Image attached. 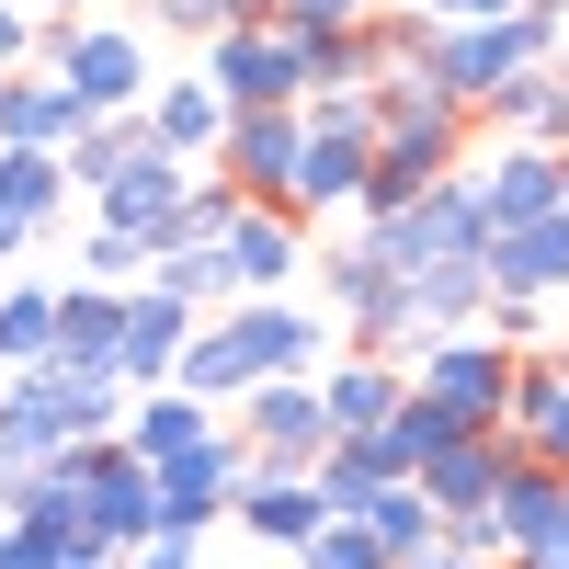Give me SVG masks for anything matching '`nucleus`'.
Returning a JSON list of instances; mask_svg holds the SVG:
<instances>
[{
    "mask_svg": "<svg viewBox=\"0 0 569 569\" xmlns=\"http://www.w3.org/2000/svg\"><path fill=\"white\" fill-rule=\"evenodd\" d=\"M433 23H501V12H525V0H421Z\"/></svg>",
    "mask_w": 569,
    "mask_h": 569,
    "instance_id": "nucleus-41",
    "label": "nucleus"
},
{
    "mask_svg": "<svg viewBox=\"0 0 569 569\" xmlns=\"http://www.w3.org/2000/svg\"><path fill=\"white\" fill-rule=\"evenodd\" d=\"M149 12H160V34H228V23H273V0H149Z\"/></svg>",
    "mask_w": 569,
    "mask_h": 569,
    "instance_id": "nucleus-33",
    "label": "nucleus"
},
{
    "mask_svg": "<svg viewBox=\"0 0 569 569\" xmlns=\"http://www.w3.org/2000/svg\"><path fill=\"white\" fill-rule=\"evenodd\" d=\"M34 69L58 80L80 114H137V103H149V80H160V69H149V34H137V23H103V12H91V23H46Z\"/></svg>",
    "mask_w": 569,
    "mask_h": 569,
    "instance_id": "nucleus-4",
    "label": "nucleus"
},
{
    "mask_svg": "<svg viewBox=\"0 0 569 569\" xmlns=\"http://www.w3.org/2000/svg\"><path fill=\"white\" fill-rule=\"evenodd\" d=\"M58 217H69V171H58V149H0V228L46 240Z\"/></svg>",
    "mask_w": 569,
    "mask_h": 569,
    "instance_id": "nucleus-27",
    "label": "nucleus"
},
{
    "mask_svg": "<svg viewBox=\"0 0 569 569\" xmlns=\"http://www.w3.org/2000/svg\"><path fill=\"white\" fill-rule=\"evenodd\" d=\"M194 319H206V308H182L171 284H126V342H114V388H126V399L171 388V365H182V342H194Z\"/></svg>",
    "mask_w": 569,
    "mask_h": 569,
    "instance_id": "nucleus-10",
    "label": "nucleus"
},
{
    "mask_svg": "<svg viewBox=\"0 0 569 569\" xmlns=\"http://www.w3.org/2000/svg\"><path fill=\"white\" fill-rule=\"evenodd\" d=\"M547 12H569V0H547Z\"/></svg>",
    "mask_w": 569,
    "mask_h": 569,
    "instance_id": "nucleus-49",
    "label": "nucleus"
},
{
    "mask_svg": "<svg viewBox=\"0 0 569 569\" xmlns=\"http://www.w3.org/2000/svg\"><path fill=\"white\" fill-rule=\"evenodd\" d=\"M0 536H12V512H0Z\"/></svg>",
    "mask_w": 569,
    "mask_h": 569,
    "instance_id": "nucleus-48",
    "label": "nucleus"
},
{
    "mask_svg": "<svg viewBox=\"0 0 569 569\" xmlns=\"http://www.w3.org/2000/svg\"><path fill=\"white\" fill-rule=\"evenodd\" d=\"M228 512H240V536H262V547H308V536L330 525V512H319V479H308V467H251Z\"/></svg>",
    "mask_w": 569,
    "mask_h": 569,
    "instance_id": "nucleus-21",
    "label": "nucleus"
},
{
    "mask_svg": "<svg viewBox=\"0 0 569 569\" xmlns=\"http://www.w3.org/2000/svg\"><path fill=\"white\" fill-rule=\"evenodd\" d=\"M410 399H433L456 433H501V399H512V353L490 330H433V342H410Z\"/></svg>",
    "mask_w": 569,
    "mask_h": 569,
    "instance_id": "nucleus-6",
    "label": "nucleus"
},
{
    "mask_svg": "<svg viewBox=\"0 0 569 569\" xmlns=\"http://www.w3.org/2000/svg\"><path fill=\"white\" fill-rule=\"evenodd\" d=\"M58 467H69V525H80V547H91V558H126V547H149V536H160L149 467H137L114 433H103V445H69Z\"/></svg>",
    "mask_w": 569,
    "mask_h": 569,
    "instance_id": "nucleus-5",
    "label": "nucleus"
},
{
    "mask_svg": "<svg viewBox=\"0 0 569 569\" xmlns=\"http://www.w3.org/2000/svg\"><path fill=\"white\" fill-rule=\"evenodd\" d=\"M558 569H569V525H558Z\"/></svg>",
    "mask_w": 569,
    "mask_h": 569,
    "instance_id": "nucleus-47",
    "label": "nucleus"
},
{
    "mask_svg": "<svg viewBox=\"0 0 569 569\" xmlns=\"http://www.w3.org/2000/svg\"><path fill=\"white\" fill-rule=\"evenodd\" d=\"M137 149H149V137H137V114H91L69 149H58V171H69V194H103V182H114Z\"/></svg>",
    "mask_w": 569,
    "mask_h": 569,
    "instance_id": "nucleus-30",
    "label": "nucleus"
},
{
    "mask_svg": "<svg viewBox=\"0 0 569 569\" xmlns=\"http://www.w3.org/2000/svg\"><path fill=\"white\" fill-rule=\"evenodd\" d=\"M46 558H58V536H34V525L0 536V569H46Z\"/></svg>",
    "mask_w": 569,
    "mask_h": 569,
    "instance_id": "nucleus-40",
    "label": "nucleus"
},
{
    "mask_svg": "<svg viewBox=\"0 0 569 569\" xmlns=\"http://www.w3.org/2000/svg\"><path fill=\"white\" fill-rule=\"evenodd\" d=\"M479 273H490V297H536V308H558V297H569V217L547 206V217H525V228H501V240L479 251Z\"/></svg>",
    "mask_w": 569,
    "mask_h": 569,
    "instance_id": "nucleus-16",
    "label": "nucleus"
},
{
    "mask_svg": "<svg viewBox=\"0 0 569 569\" xmlns=\"http://www.w3.org/2000/svg\"><path fill=\"white\" fill-rule=\"evenodd\" d=\"M376 12H421V0H376Z\"/></svg>",
    "mask_w": 569,
    "mask_h": 569,
    "instance_id": "nucleus-46",
    "label": "nucleus"
},
{
    "mask_svg": "<svg viewBox=\"0 0 569 569\" xmlns=\"http://www.w3.org/2000/svg\"><path fill=\"white\" fill-rule=\"evenodd\" d=\"M284 46H297V91H308V103H330V91H376L365 23H284Z\"/></svg>",
    "mask_w": 569,
    "mask_h": 569,
    "instance_id": "nucleus-24",
    "label": "nucleus"
},
{
    "mask_svg": "<svg viewBox=\"0 0 569 569\" xmlns=\"http://www.w3.org/2000/svg\"><path fill=\"white\" fill-rule=\"evenodd\" d=\"M46 569H114V558H91V547H58V558H46Z\"/></svg>",
    "mask_w": 569,
    "mask_h": 569,
    "instance_id": "nucleus-43",
    "label": "nucleus"
},
{
    "mask_svg": "<svg viewBox=\"0 0 569 569\" xmlns=\"http://www.w3.org/2000/svg\"><path fill=\"white\" fill-rule=\"evenodd\" d=\"M194 80L217 91L228 114H297V103H308V91H297V46H284V23H228V34H206Z\"/></svg>",
    "mask_w": 569,
    "mask_h": 569,
    "instance_id": "nucleus-7",
    "label": "nucleus"
},
{
    "mask_svg": "<svg viewBox=\"0 0 569 569\" xmlns=\"http://www.w3.org/2000/svg\"><path fill=\"white\" fill-rule=\"evenodd\" d=\"M217 126H228V103L182 69V80H149V103H137V137H149L160 160H182V171H206L217 160Z\"/></svg>",
    "mask_w": 569,
    "mask_h": 569,
    "instance_id": "nucleus-17",
    "label": "nucleus"
},
{
    "mask_svg": "<svg viewBox=\"0 0 569 569\" xmlns=\"http://www.w3.org/2000/svg\"><path fill=\"white\" fill-rule=\"evenodd\" d=\"M501 467H512V445H501V433H456L445 456H421V467H410V490H421V501H433L445 525H456V512H490Z\"/></svg>",
    "mask_w": 569,
    "mask_h": 569,
    "instance_id": "nucleus-22",
    "label": "nucleus"
},
{
    "mask_svg": "<svg viewBox=\"0 0 569 569\" xmlns=\"http://www.w3.org/2000/svg\"><path fill=\"white\" fill-rule=\"evenodd\" d=\"M80 284H149V240H126V228L91 217V240H80Z\"/></svg>",
    "mask_w": 569,
    "mask_h": 569,
    "instance_id": "nucleus-34",
    "label": "nucleus"
},
{
    "mask_svg": "<svg viewBox=\"0 0 569 569\" xmlns=\"http://www.w3.org/2000/svg\"><path fill=\"white\" fill-rule=\"evenodd\" d=\"M228 445H240L251 467H319V445H330L319 376H262L251 399H228Z\"/></svg>",
    "mask_w": 569,
    "mask_h": 569,
    "instance_id": "nucleus-8",
    "label": "nucleus"
},
{
    "mask_svg": "<svg viewBox=\"0 0 569 569\" xmlns=\"http://www.w3.org/2000/svg\"><path fill=\"white\" fill-rule=\"evenodd\" d=\"M501 445L569 479V365H558V353H525V365H512V399H501Z\"/></svg>",
    "mask_w": 569,
    "mask_h": 569,
    "instance_id": "nucleus-14",
    "label": "nucleus"
},
{
    "mask_svg": "<svg viewBox=\"0 0 569 569\" xmlns=\"http://www.w3.org/2000/svg\"><path fill=\"white\" fill-rule=\"evenodd\" d=\"M558 525H569V479H558V467H536V456H512L501 490H490L501 558H558Z\"/></svg>",
    "mask_w": 569,
    "mask_h": 569,
    "instance_id": "nucleus-15",
    "label": "nucleus"
},
{
    "mask_svg": "<svg viewBox=\"0 0 569 569\" xmlns=\"http://www.w3.org/2000/svg\"><path fill=\"white\" fill-rule=\"evenodd\" d=\"M34 46H46V23L23 12V0H0V80H12V69H34Z\"/></svg>",
    "mask_w": 569,
    "mask_h": 569,
    "instance_id": "nucleus-36",
    "label": "nucleus"
},
{
    "mask_svg": "<svg viewBox=\"0 0 569 569\" xmlns=\"http://www.w3.org/2000/svg\"><path fill=\"white\" fill-rule=\"evenodd\" d=\"M308 479H319V512H330V525H365V501L388 490V467H376V445H319Z\"/></svg>",
    "mask_w": 569,
    "mask_h": 569,
    "instance_id": "nucleus-32",
    "label": "nucleus"
},
{
    "mask_svg": "<svg viewBox=\"0 0 569 569\" xmlns=\"http://www.w3.org/2000/svg\"><path fill=\"white\" fill-rule=\"evenodd\" d=\"M365 536H376V558H388V569H410V558H433V547H445V512L421 501L410 479H388V490L365 501Z\"/></svg>",
    "mask_w": 569,
    "mask_h": 569,
    "instance_id": "nucleus-28",
    "label": "nucleus"
},
{
    "mask_svg": "<svg viewBox=\"0 0 569 569\" xmlns=\"http://www.w3.org/2000/svg\"><path fill=\"white\" fill-rule=\"evenodd\" d=\"M58 353V284H0V376Z\"/></svg>",
    "mask_w": 569,
    "mask_h": 569,
    "instance_id": "nucleus-31",
    "label": "nucleus"
},
{
    "mask_svg": "<svg viewBox=\"0 0 569 569\" xmlns=\"http://www.w3.org/2000/svg\"><path fill=\"white\" fill-rule=\"evenodd\" d=\"M365 160H376V114L365 91H330V103H297V182H284V217H342L365 206Z\"/></svg>",
    "mask_w": 569,
    "mask_h": 569,
    "instance_id": "nucleus-2",
    "label": "nucleus"
},
{
    "mask_svg": "<svg viewBox=\"0 0 569 569\" xmlns=\"http://www.w3.org/2000/svg\"><path fill=\"white\" fill-rule=\"evenodd\" d=\"M114 421H126V388H114L103 365H58V353H46V365H12V376H0V433L34 445V456L103 445Z\"/></svg>",
    "mask_w": 569,
    "mask_h": 569,
    "instance_id": "nucleus-1",
    "label": "nucleus"
},
{
    "mask_svg": "<svg viewBox=\"0 0 569 569\" xmlns=\"http://www.w3.org/2000/svg\"><path fill=\"white\" fill-rule=\"evenodd\" d=\"M114 342H126V284H58V365H103L114 376Z\"/></svg>",
    "mask_w": 569,
    "mask_h": 569,
    "instance_id": "nucleus-26",
    "label": "nucleus"
},
{
    "mask_svg": "<svg viewBox=\"0 0 569 569\" xmlns=\"http://www.w3.org/2000/svg\"><path fill=\"white\" fill-rule=\"evenodd\" d=\"M228 421L206 410V399H182V388H149V399H126V421H114V445L137 456V467H171V456H194V445H217Z\"/></svg>",
    "mask_w": 569,
    "mask_h": 569,
    "instance_id": "nucleus-20",
    "label": "nucleus"
},
{
    "mask_svg": "<svg viewBox=\"0 0 569 569\" xmlns=\"http://www.w3.org/2000/svg\"><path fill=\"white\" fill-rule=\"evenodd\" d=\"M558 217H569V149H558Z\"/></svg>",
    "mask_w": 569,
    "mask_h": 569,
    "instance_id": "nucleus-45",
    "label": "nucleus"
},
{
    "mask_svg": "<svg viewBox=\"0 0 569 569\" xmlns=\"http://www.w3.org/2000/svg\"><path fill=\"white\" fill-rule=\"evenodd\" d=\"M91 12H103V0H46V23H91Z\"/></svg>",
    "mask_w": 569,
    "mask_h": 569,
    "instance_id": "nucleus-42",
    "label": "nucleus"
},
{
    "mask_svg": "<svg viewBox=\"0 0 569 569\" xmlns=\"http://www.w3.org/2000/svg\"><path fill=\"white\" fill-rule=\"evenodd\" d=\"M217 262L240 297H297V273H308V228L297 217H273V206H240L217 228Z\"/></svg>",
    "mask_w": 569,
    "mask_h": 569,
    "instance_id": "nucleus-12",
    "label": "nucleus"
},
{
    "mask_svg": "<svg viewBox=\"0 0 569 569\" xmlns=\"http://www.w3.org/2000/svg\"><path fill=\"white\" fill-rule=\"evenodd\" d=\"M467 182H479V217H490V240H501V228H525V217L558 206V149H512V137H501Z\"/></svg>",
    "mask_w": 569,
    "mask_h": 569,
    "instance_id": "nucleus-23",
    "label": "nucleus"
},
{
    "mask_svg": "<svg viewBox=\"0 0 569 569\" xmlns=\"http://www.w3.org/2000/svg\"><path fill=\"white\" fill-rule=\"evenodd\" d=\"M34 467H46L34 445H12V433H0V512H12V501H23V479H34Z\"/></svg>",
    "mask_w": 569,
    "mask_h": 569,
    "instance_id": "nucleus-39",
    "label": "nucleus"
},
{
    "mask_svg": "<svg viewBox=\"0 0 569 569\" xmlns=\"http://www.w3.org/2000/svg\"><path fill=\"white\" fill-rule=\"evenodd\" d=\"M467 126H501L512 149H569V69H558V58H547V69H512Z\"/></svg>",
    "mask_w": 569,
    "mask_h": 569,
    "instance_id": "nucleus-19",
    "label": "nucleus"
},
{
    "mask_svg": "<svg viewBox=\"0 0 569 569\" xmlns=\"http://www.w3.org/2000/svg\"><path fill=\"white\" fill-rule=\"evenodd\" d=\"M80 126H91V114H80L46 69H12V80H0V149H69Z\"/></svg>",
    "mask_w": 569,
    "mask_h": 569,
    "instance_id": "nucleus-25",
    "label": "nucleus"
},
{
    "mask_svg": "<svg viewBox=\"0 0 569 569\" xmlns=\"http://www.w3.org/2000/svg\"><path fill=\"white\" fill-rule=\"evenodd\" d=\"M240 479H251V456L240 445H194V456H171V467H149V501H160V536H217L228 525V501H240Z\"/></svg>",
    "mask_w": 569,
    "mask_h": 569,
    "instance_id": "nucleus-9",
    "label": "nucleus"
},
{
    "mask_svg": "<svg viewBox=\"0 0 569 569\" xmlns=\"http://www.w3.org/2000/svg\"><path fill=\"white\" fill-rule=\"evenodd\" d=\"M410 569H490V558H456V547H433V558H410Z\"/></svg>",
    "mask_w": 569,
    "mask_h": 569,
    "instance_id": "nucleus-44",
    "label": "nucleus"
},
{
    "mask_svg": "<svg viewBox=\"0 0 569 569\" xmlns=\"http://www.w3.org/2000/svg\"><path fill=\"white\" fill-rule=\"evenodd\" d=\"M353 240L376 251V273H421V262H479L490 251V217H479V182L445 171V182H421L410 206L353 217Z\"/></svg>",
    "mask_w": 569,
    "mask_h": 569,
    "instance_id": "nucleus-3",
    "label": "nucleus"
},
{
    "mask_svg": "<svg viewBox=\"0 0 569 569\" xmlns=\"http://www.w3.org/2000/svg\"><path fill=\"white\" fill-rule=\"evenodd\" d=\"M297 558H308V569H388V558H376V536H365V525H319V536H308Z\"/></svg>",
    "mask_w": 569,
    "mask_h": 569,
    "instance_id": "nucleus-35",
    "label": "nucleus"
},
{
    "mask_svg": "<svg viewBox=\"0 0 569 569\" xmlns=\"http://www.w3.org/2000/svg\"><path fill=\"white\" fill-rule=\"evenodd\" d=\"M399 284H410V308H421V342H433V330H479V308H490V273L479 262H421Z\"/></svg>",
    "mask_w": 569,
    "mask_h": 569,
    "instance_id": "nucleus-29",
    "label": "nucleus"
},
{
    "mask_svg": "<svg viewBox=\"0 0 569 569\" xmlns=\"http://www.w3.org/2000/svg\"><path fill=\"white\" fill-rule=\"evenodd\" d=\"M206 171H217L240 206H273V217H284V182H297V114H228Z\"/></svg>",
    "mask_w": 569,
    "mask_h": 569,
    "instance_id": "nucleus-11",
    "label": "nucleus"
},
{
    "mask_svg": "<svg viewBox=\"0 0 569 569\" xmlns=\"http://www.w3.org/2000/svg\"><path fill=\"white\" fill-rule=\"evenodd\" d=\"M410 399V376L388 365V353H330L319 365V410H330V445H365L376 421H388Z\"/></svg>",
    "mask_w": 569,
    "mask_h": 569,
    "instance_id": "nucleus-18",
    "label": "nucleus"
},
{
    "mask_svg": "<svg viewBox=\"0 0 569 569\" xmlns=\"http://www.w3.org/2000/svg\"><path fill=\"white\" fill-rule=\"evenodd\" d=\"M376 0H273V23H365Z\"/></svg>",
    "mask_w": 569,
    "mask_h": 569,
    "instance_id": "nucleus-37",
    "label": "nucleus"
},
{
    "mask_svg": "<svg viewBox=\"0 0 569 569\" xmlns=\"http://www.w3.org/2000/svg\"><path fill=\"white\" fill-rule=\"evenodd\" d=\"M114 569H194V536H149V547H126Z\"/></svg>",
    "mask_w": 569,
    "mask_h": 569,
    "instance_id": "nucleus-38",
    "label": "nucleus"
},
{
    "mask_svg": "<svg viewBox=\"0 0 569 569\" xmlns=\"http://www.w3.org/2000/svg\"><path fill=\"white\" fill-rule=\"evenodd\" d=\"M182 194H194V171H182V160H160V149H137V160L103 182V194H91V217H103V228H126V240H149V262H160V251H171Z\"/></svg>",
    "mask_w": 569,
    "mask_h": 569,
    "instance_id": "nucleus-13",
    "label": "nucleus"
}]
</instances>
